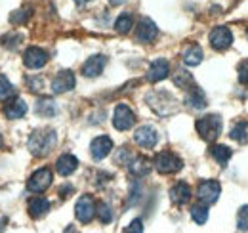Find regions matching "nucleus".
<instances>
[{"label": "nucleus", "instance_id": "nucleus-37", "mask_svg": "<svg viewBox=\"0 0 248 233\" xmlns=\"http://www.w3.org/2000/svg\"><path fill=\"white\" fill-rule=\"evenodd\" d=\"M27 83H29L31 90H34V92H40V90H42V86H44L42 77H29V79H27Z\"/></svg>", "mask_w": 248, "mask_h": 233}, {"label": "nucleus", "instance_id": "nucleus-33", "mask_svg": "<svg viewBox=\"0 0 248 233\" xmlns=\"http://www.w3.org/2000/svg\"><path fill=\"white\" fill-rule=\"evenodd\" d=\"M0 42H2L4 46H8V48H17L19 42H21V34H17V33H8V34L0 36Z\"/></svg>", "mask_w": 248, "mask_h": 233}, {"label": "nucleus", "instance_id": "nucleus-18", "mask_svg": "<svg viewBox=\"0 0 248 233\" xmlns=\"http://www.w3.org/2000/svg\"><path fill=\"white\" fill-rule=\"evenodd\" d=\"M186 105L191 109H204L206 107V96L201 88L191 86L187 90V98H186Z\"/></svg>", "mask_w": 248, "mask_h": 233}, {"label": "nucleus", "instance_id": "nucleus-38", "mask_svg": "<svg viewBox=\"0 0 248 233\" xmlns=\"http://www.w3.org/2000/svg\"><path fill=\"white\" fill-rule=\"evenodd\" d=\"M126 233H143V222H141L140 218H136V220H134V222L128 226Z\"/></svg>", "mask_w": 248, "mask_h": 233}, {"label": "nucleus", "instance_id": "nucleus-20", "mask_svg": "<svg viewBox=\"0 0 248 233\" xmlns=\"http://www.w3.org/2000/svg\"><path fill=\"white\" fill-rule=\"evenodd\" d=\"M25 113H27V105H25V101L19 100V98L8 101L6 107H4V115H6V118H10V120H14V118H21Z\"/></svg>", "mask_w": 248, "mask_h": 233}, {"label": "nucleus", "instance_id": "nucleus-8", "mask_svg": "<svg viewBox=\"0 0 248 233\" xmlns=\"http://www.w3.org/2000/svg\"><path fill=\"white\" fill-rule=\"evenodd\" d=\"M75 214H77L78 222H82V224L92 222V218L95 216V201H93L92 195H82L77 201V204H75Z\"/></svg>", "mask_w": 248, "mask_h": 233}, {"label": "nucleus", "instance_id": "nucleus-5", "mask_svg": "<svg viewBox=\"0 0 248 233\" xmlns=\"http://www.w3.org/2000/svg\"><path fill=\"white\" fill-rule=\"evenodd\" d=\"M52 180H54V174H52L50 168H46V166H44V168H38V170L32 172V176L29 178L27 189L32 191V193H42V191H46V189L50 187Z\"/></svg>", "mask_w": 248, "mask_h": 233}, {"label": "nucleus", "instance_id": "nucleus-39", "mask_svg": "<svg viewBox=\"0 0 248 233\" xmlns=\"http://www.w3.org/2000/svg\"><path fill=\"white\" fill-rule=\"evenodd\" d=\"M73 191H75V189H73L71 185H65V187H62V191H60V193H62V195H69V193H73Z\"/></svg>", "mask_w": 248, "mask_h": 233}, {"label": "nucleus", "instance_id": "nucleus-44", "mask_svg": "<svg viewBox=\"0 0 248 233\" xmlns=\"http://www.w3.org/2000/svg\"><path fill=\"white\" fill-rule=\"evenodd\" d=\"M247 38H248V31H247Z\"/></svg>", "mask_w": 248, "mask_h": 233}, {"label": "nucleus", "instance_id": "nucleus-43", "mask_svg": "<svg viewBox=\"0 0 248 233\" xmlns=\"http://www.w3.org/2000/svg\"><path fill=\"white\" fill-rule=\"evenodd\" d=\"M2 146H4V140H2V134H0V149H2Z\"/></svg>", "mask_w": 248, "mask_h": 233}, {"label": "nucleus", "instance_id": "nucleus-35", "mask_svg": "<svg viewBox=\"0 0 248 233\" xmlns=\"http://www.w3.org/2000/svg\"><path fill=\"white\" fill-rule=\"evenodd\" d=\"M237 73H239V83L248 88V59H243L237 65Z\"/></svg>", "mask_w": 248, "mask_h": 233}, {"label": "nucleus", "instance_id": "nucleus-19", "mask_svg": "<svg viewBox=\"0 0 248 233\" xmlns=\"http://www.w3.org/2000/svg\"><path fill=\"white\" fill-rule=\"evenodd\" d=\"M170 199L174 204H186L191 199V187L186 182H178L172 189H170Z\"/></svg>", "mask_w": 248, "mask_h": 233}, {"label": "nucleus", "instance_id": "nucleus-41", "mask_svg": "<svg viewBox=\"0 0 248 233\" xmlns=\"http://www.w3.org/2000/svg\"><path fill=\"white\" fill-rule=\"evenodd\" d=\"M65 233H77V230H75L73 226H69V228H67V232H65Z\"/></svg>", "mask_w": 248, "mask_h": 233}, {"label": "nucleus", "instance_id": "nucleus-17", "mask_svg": "<svg viewBox=\"0 0 248 233\" xmlns=\"http://www.w3.org/2000/svg\"><path fill=\"white\" fill-rule=\"evenodd\" d=\"M56 168H58V174L71 176L78 168V159L75 155H71V153H63L62 157L58 159V163H56Z\"/></svg>", "mask_w": 248, "mask_h": 233}, {"label": "nucleus", "instance_id": "nucleus-11", "mask_svg": "<svg viewBox=\"0 0 248 233\" xmlns=\"http://www.w3.org/2000/svg\"><path fill=\"white\" fill-rule=\"evenodd\" d=\"M75 84H77L75 73L69 71V69H63V71H60V73L54 77V81H52V92H54V94H65V92L73 90Z\"/></svg>", "mask_w": 248, "mask_h": 233}, {"label": "nucleus", "instance_id": "nucleus-34", "mask_svg": "<svg viewBox=\"0 0 248 233\" xmlns=\"http://www.w3.org/2000/svg\"><path fill=\"white\" fill-rule=\"evenodd\" d=\"M237 228L241 232H248V204L243 206L239 210V214H237Z\"/></svg>", "mask_w": 248, "mask_h": 233}, {"label": "nucleus", "instance_id": "nucleus-36", "mask_svg": "<svg viewBox=\"0 0 248 233\" xmlns=\"http://www.w3.org/2000/svg\"><path fill=\"white\" fill-rule=\"evenodd\" d=\"M132 159H134V155L130 153V149H128V147H121V149H119V155H117L115 161H117V165H126V166H128Z\"/></svg>", "mask_w": 248, "mask_h": 233}, {"label": "nucleus", "instance_id": "nucleus-2", "mask_svg": "<svg viewBox=\"0 0 248 233\" xmlns=\"http://www.w3.org/2000/svg\"><path fill=\"white\" fill-rule=\"evenodd\" d=\"M147 103L153 107L158 115H170L172 111H176V98H172L166 90H155L151 94H147Z\"/></svg>", "mask_w": 248, "mask_h": 233}, {"label": "nucleus", "instance_id": "nucleus-23", "mask_svg": "<svg viewBox=\"0 0 248 233\" xmlns=\"http://www.w3.org/2000/svg\"><path fill=\"white\" fill-rule=\"evenodd\" d=\"M34 111L40 116H54L58 113V105L52 98H38L36 105H34Z\"/></svg>", "mask_w": 248, "mask_h": 233}, {"label": "nucleus", "instance_id": "nucleus-32", "mask_svg": "<svg viewBox=\"0 0 248 233\" xmlns=\"http://www.w3.org/2000/svg\"><path fill=\"white\" fill-rule=\"evenodd\" d=\"M174 84L180 88H184V90H189L191 86H195L193 77H191L187 71H178V73H176V77H174Z\"/></svg>", "mask_w": 248, "mask_h": 233}, {"label": "nucleus", "instance_id": "nucleus-25", "mask_svg": "<svg viewBox=\"0 0 248 233\" xmlns=\"http://www.w3.org/2000/svg\"><path fill=\"white\" fill-rule=\"evenodd\" d=\"M210 155H212V159L216 161L217 165L223 166V165H227V161L231 159V147L216 144V146L210 147Z\"/></svg>", "mask_w": 248, "mask_h": 233}, {"label": "nucleus", "instance_id": "nucleus-24", "mask_svg": "<svg viewBox=\"0 0 248 233\" xmlns=\"http://www.w3.org/2000/svg\"><path fill=\"white\" fill-rule=\"evenodd\" d=\"M202 61V48L199 44H191L187 46L186 52H184V63L187 67H195Z\"/></svg>", "mask_w": 248, "mask_h": 233}, {"label": "nucleus", "instance_id": "nucleus-29", "mask_svg": "<svg viewBox=\"0 0 248 233\" xmlns=\"http://www.w3.org/2000/svg\"><path fill=\"white\" fill-rule=\"evenodd\" d=\"M132 25H134L132 14H121V16L117 17V21H115V31L121 33V34H126L128 31L132 29Z\"/></svg>", "mask_w": 248, "mask_h": 233}, {"label": "nucleus", "instance_id": "nucleus-9", "mask_svg": "<svg viewBox=\"0 0 248 233\" xmlns=\"http://www.w3.org/2000/svg\"><path fill=\"white\" fill-rule=\"evenodd\" d=\"M134 142L141 149H153L158 142V134L153 126H140L136 132H134Z\"/></svg>", "mask_w": 248, "mask_h": 233}, {"label": "nucleus", "instance_id": "nucleus-42", "mask_svg": "<svg viewBox=\"0 0 248 233\" xmlns=\"http://www.w3.org/2000/svg\"><path fill=\"white\" fill-rule=\"evenodd\" d=\"M77 4H86V2H90V0H75Z\"/></svg>", "mask_w": 248, "mask_h": 233}, {"label": "nucleus", "instance_id": "nucleus-30", "mask_svg": "<svg viewBox=\"0 0 248 233\" xmlns=\"http://www.w3.org/2000/svg\"><path fill=\"white\" fill-rule=\"evenodd\" d=\"M247 128H248V122L247 120H241V122H237V124L231 128L229 136H231L233 140H237V142H243V144H245V142L248 140Z\"/></svg>", "mask_w": 248, "mask_h": 233}, {"label": "nucleus", "instance_id": "nucleus-40", "mask_svg": "<svg viewBox=\"0 0 248 233\" xmlns=\"http://www.w3.org/2000/svg\"><path fill=\"white\" fill-rule=\"evenodd\" d=\"M124 0H109V4H113V6H119V4H123Z\"/></svg>", "mask_w": 248, "mask_h": 233}, {"label": "nucleus", "instance_id": "nucleus-15", "mask_svg": "<svg viewBox=\"0 0 248 233\" xmlns=\"http://www.w3.org/2000/svg\"><path fill=\"white\" fill-rule=\"evenodd\" d=\"M105 63H107V58L101 56V54L88 58L84 61V65H82V75H84L86 79H95V77H99V75L103 73V69H105Z\"/></svg>", "mask_w": 248, "mask_h": 233}, {"label": "nucleus", "instance_id": "nucleus-27", "mask_svg": "<svg viewBox=\"0 0 248 233\" xmlns=\"http://www.w3.org/2000/svg\"><path fill=\"white\" fill-rule=\"evenodd\" d=\"M191 218L197 222V224H206L208 220V204L204 203H197L191 206Z\"/></svg>", "mask_w": 248, "mask_h": 233}, {"label": "nucleus", "instance_id": "nucleus-3", "mask_svg": "<svg viewBox=\"0 0 248 233\" xmlns=\"http://www.w3.org/2000/svg\"><path fill=\"white\" fill-rule=\"evenodd\" d=\"M197 132L202 140L214 142L217 136L221 134V116L219 115H206L197 120Z\"/></svg>", "mask_w": 248, "mask_h": 233}, {"label": "nucleus", "instance_id": "nucleus-22", "mask_svg": "<svg viewBox=\"0 0 248 233\" xmlns=\"http://www.w3.org/2000/svg\"><path fill=\"white\" fill-rule=\"evenodd\" d=\"M27 210H29V214L32 218H42L50 210V201L44 199V197H32L29 204H27Z\"/></svg>", "mask_w": 248, "mask_h": 233}, {"label": "nucleus", "instance_id": "nucleus-1", "mask_svg": "<svg viewBox=\"0 0 248 233\" xmlns=\"http://www.w3.org/2000/svg\"><path fill=\"white\" fill-rule=\"evenodd\" d=\"M56 144H58L56 130H52V128H38V130H34L31 134L27 146H29V151H31L32 155L44 157V155H48L56 147Z\"/></svg>", "mask_w": 248, "mask_h": 233}, {"label": "nucleus", "instance_id": "nucleus-28", "mask_svg": "<svg viewBox=\"0 0 248 233\" xmlns=\"http://www.w3.org/2000/svg\"><path fill=\"white\" fill-rule=\"evenodd\" d=\"M31 16H32L31 8H19V10H16L10 16V23H14V25H25L31 19Z\"/></svg>", "mask_w": 248, "mask_h": 233}, {"label": "nucleus", "instance_id": "nucleus-31", "mask_svg": "<svg viewBox=\"0 0 248 233\" xmlns=\"http://www.w3.org/2000/svg\"><path fill=\"white\" fill-rule=\"evenodd\" d=\"M95 214L101 224H111L113 222V208L107 203H99L95 206Z\"/></svg>", "mask_w": 248, "mask_h": 233}, {"label": "nucleus", "instance_id": "nucleus-16", "mask_svg": "<svg viewBox=\"0 0 248 233\" xmlns=\"http://www.w3.org/2000/svg\"><path fill=\"white\" fill-rule=\"evenodd\" d=\"M170 73V65L166 59H155L151 65H149V71H147V81L149 83H160L168 77Z\"/></svg>", "mask_w": 248, "mask_h": 233}, {"label": "nucleus", "instance_id": "nucleus-4", "mask_svg": "<svg viewBox=\"0 0 248 233\" xmlns=\"http://www.w3.org/2000/svg\"><path fill=\"white\" fill-rule=\"evenodd\" d=\"M155 168L160 174H174L184 168V161L172 151H160L155 157Z\"/></svg>", "mask_w": 248, "mask_h": 233}, {"label": "nucleus", "instance_id": "nucleus-13", "mask_svg": "<svg viewBox=\"0 0 248 233\" xmlns=\"http://www.w3.org/2000/svg\"><path fill=\"white\" fill-rule=\"evenodd\" d=\"M156 34H158V29H156L155 21L151 17H141L140 23H138V29H136V38L140 42L149 44V42L155 40Z\"/></svg>", "mask_w": 248, "mask_h": 233}, {"label": "nucleus", "instance_id": "nucleus-21", "mask_svg": "<svg viewBox=\"0 0 248 233\" xmlns=\"http://www.w3.org/2000/svg\"><path fill=\"white\" fill-rule=\"evenodd\" d=\"M128 168H130V174L132 176H136V178H143V176L149 174V170H151V163H149V159H145V157H134V159L130 161Z\"/></svg>", "mask_w": 248, "mask_h": 233}, {"label": "nucleus", "instance_id": "nucleus-14", "mask_svg": "<svg viewBox=\"0 0 248 233\" xmlns=\"http://www.w3.org/2000/svg\"><path fill=\"white\" fill-rule=\"evenodd\" d=\"M113 151V140L109 136H97L90 144V153L93 161H103Z\"/></svg>", "mask_w": 248, "mask_h": 233}, {"label": "nucleus", "instance_id": "nucleus-7", "mask_svg": "<svg viewBox=\"0 0 248 233\" xmlns=\"http://www.w3.org/2000/svg\"><path fill=\"white\" fill-rule=\"evenodd\" d=\"M219 193H221V185L216 180H204V182H201V185L197 189L201 203L204 204H214L219 199Z\"/></svg>", "mask_w": 248, "mask_h": 233}, {"label": "nucleus", "instance_id": "nucleus-10", "mask_svg": "<svg viewBox=\"0 0 248 233\" xmlns=\"http://www.w3.org/2000/svg\"><path fill=\"white\" fill-rule=\"evenodd\" d=\"M23 63L27 69H42L48 63V54L38 46H29L23 54Z\"/></svg>", "mask_w": 248, "mask_h": 233}, {"label": "nucleus", "instance_id": "nucleus-26", "mask_svg": "<svg viewBox=\"0 0 248 233\" xmlns=\"http://www.w3.org/2000/svg\"><path fill=\"white\" fill-rule=\"evenodd\" d=\"M12 100H16V88L12 86V83L4 75H0V101L8 103Z\"/></svg>", "mask_w": 248, "mask_h": 233}, {"label": "nucleus", "instance_id": "nucleus-12", "mask_svg": "<svg viewBox=\"0 0 248 233\" xmlns=\"http://www.w3.org/2000/svg\"><path fill=\"white\" fill-rule=\"evenodd\" d=\"M233 44V33L227 29V27H216L210 33V46L221 52V50H227L229 46Z\"/></svg>", "mask_w": 248, "mask_h": 233}, {"label": "nucleus", "instance_id": "nucleus-6", "mask_svg": "<svg viewBox=\"0 0 248 233\" xmlns=\"http://www.w3.org/2000/svg\"><path fill=\"white\" fill-rule=\"evenodd\" d=\"M134 122H136V115H134V111L130 109V105L119 103V105L115 107V113H113V126H115L117 130L124 132V130L132 128Z\"/></svg>", "mask_w": 248, "mask_h": 233}]
</instances>
